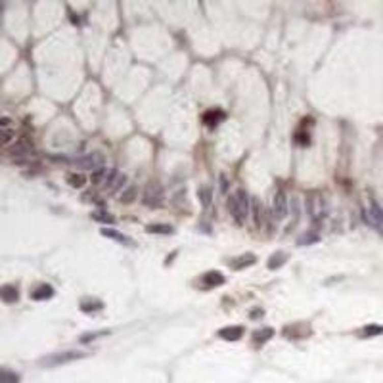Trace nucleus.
<instances>
[{
  "label": "nucleus",
  "instance_id": "obj_17",
  "mask_svg": "<svg viewBox=\"0 0 383 383\" xmlns=\"http://www.w3.org/2000/svg\"><path fill=\"white\" fill-rule=\"evenodd\" d=\"M203 284L207 287H216V286H223L224 282H226V278H224L223 274L218 270H209V272H205L203 274Z\"/></svg>",
  "mask_w": 383,
  "mask_h": 383
},
{
  "label": "nucleus",
  "instance_id": "obj_11",
  "mask_svg": "<svg viewBox=\"0 0 383 383\" xmlns=\"http://www.w3.org/2000/svg\"><path fill=\"white\" fill-rule=\"evenodd\" d=\"M0 301H4L8 305L17 303L19 301V289L14 284H4L0 287Z\"/></svg>",
  "mask_w": 383,
  "mask_h": 383
},
{
  "label": "nucleus",
  "instance_id": "obj_25",
  "mask_svg": "<svg viewBox=\"0 0 383 383\" xmlns=\"http://www.w3.org/2000/svg\"><path fill=\"white\" fill-rule=\"evenodd\" d=\"M105 175H107V171H105L104 167H102V169H98V171H94V173H92V176H90V182H92V184H96V186H98V184H102V182H104V180H105V178H107V176H105Z\"/></svg>",
  "mask_w": 383,
  "mask_h": 383
},
{
  "label": "nucleus",
  "instance_id": "obj_6",
  "mask_svg": "<svg viewBox=\"0 0 383 383\" xmlns=\"http://www.w3.org/2000/svg\"><path fill=\"white\" fill-rule=\"evenodd\" d=\"M366 221L370 226H374L375 230L383 234V209L377 205V201H370V209L366 213Z\"/></svg>",
  "mask_w": 383,
  "mask_h": 383
},
{
  "label": "nucleus",
  "instance_id": "obj_33",
  "mask_svg": "<svg viewBox=\"0 0 383 383\" xmlns=\"http://www.w3.org/2000/svg\"><path fill=\"white\" fill-rule=\"evenodd\" d=\"M10 123H12V121H10L8 117H0V128H2V130H4V127H10Z\"/></svg>",
  "mask_w": 383,
  "mask_h": 383
},
{
  "label": "nucleus",
  "instance_id": "obj_19",
  "mask_svg": "<svg viewBox=\"0 0 383 383\" xmlns=\"http://www.w3.org/2000/svg\"><path fill=\"white\" fill-rule=\"evenodd\" d=\"M272 335H274V330H272V327H261V330H255V332H253V343L264 345L266 341H270Z\"/></svg>",
  "mask_w": 383,
  "mask_h": 383
},
{
  "label": "nucleus",
  "instance_id": "obj_2",
  "mask_svg": "<svg viewBox=\"0 0 383 383\" xmlns=\"http://www.w3.org/2000/svg\"><path fill=\"white\" fill-rule=\"evenodd\" d=\"M88 354H90V352L73 351V349H69V351L52 352V354H48V357H42L39 364L42 368H56V366H64V364H69V362H75V360L87 359Z\"/></svg>",
  "mask_w": 383,
  "mask_h": 383
},
{
  "label": "nucleus",
  "instance_id": "obj_21",
  "mask_svg": "<svg viewBox=\"0 0 383 383\" xmlns=\"http://www.w3.org/2000/svg\"><path fill=\"white\" fill-rule=\"evenodd\" d=\"M287 259H289V255H287V253H284V251L274 253V255L268 259V268H270V270H278L280 266H284V264L287 263Z\"/></svg>",
  "mask_w": 383,
  "mask_h": 383
},
{
  "label": "nucleus",
  "instance_id": "obj_22",
  "mask_svg": "<svg viewBox=\"0 0 383 383\" xmlns=\"http://www.w3.org/2000/svg\"><path fill=\"white\" fill-rule=\"evenodd\" d=\"M21 377L17 372L10 370V368H0V383H19Z\"/></svg>",
  "mask_w": 383,
  "mask_h": 383
},
{
  "label": "nucleus",
  "instance_id": "obj_27",
  "mask_svg": "<svg viewBox=\"0 0 383 383\" xmlns=\"http://www.w3.org/2000/svg\"><path fill=\"white\" fill-rule=\"evenodd\" d=\"M107 334H110V332H107V330H104V332H92V334L80 335V343H88V341L98 339V337H104V335H107Z\"/></svg>",
  "mask_w": 383,
  "mask_h": 383
},
{
  "label": "nucleus",
  "instance_id": "obj_18",
  "mask_svg": "<svg viewBox=\"0 0 383 383\" xmlns=\"http://www.w3.org/2000/svg\"><path fill=\"white\" fill-rule=\"evenodd\" d=\"M251 213H253V223H255V226L257 228H261V226H263L264 207L261 205V201L257 200V198H251Z\"/></svg>",
  "mask_w": 383,
  "mask_h": 383
},
{
  "label": "nucleus",
  "instance_id": "obj_7",
  "mask_svg": "<svg viewBox=\"0 0 383 383\" xmlns=\"http://www.w3.org/2000/svg\"><path fill=\"white\" fill-rule=\"evenodd\" d=\"M33 152H35L33 142H31V140H27V138H19V140H17V142L10 148V153H12L17 161L27 159L29 155H33Z\"/></svg>",
  "mask_w": 383,
  "mask_h": 383
},
{
  "label": "nucleus",
  "instance_id": "obj_13",
  "mask_svg": "<svg viewBox=\"0 0 383 383\" xmlns=\"http://www.w3.org/2000/svg\"><path fill=\"white\" fill-rule=\"evenodd\" d=\"M224 119H226V113H224L223 110H209V112H205L201 115L203 125H207V127H216V125L223 123Z\"/></svg>",
  "mask_w": 383,
  "mask_h": 383
},
{
  "label": "nucleus",
  "instance_id": "obj_12",
  "mask_svg": "<svg viewBox=\"0 0 383 383\" xmlns=\"http://www.w3.org/2000/svg\"><path fill=\"white\" fill-rule=\"evenodd\" d=\"M255 263H257V255H253V253H243V255H239V257H236V259H232L230 266L234 268V270H243V268H249V266H253Z\"/></svg>",
  "mask_w": 383,
  "mask_h": 383
},
{
  "label": "nucleus",
  "instance_id": "obj_3",
  "mask_svg": "<svg viewBox=\"0 0 383 383\" xmlns=\"http://www.w3.org/2000/svg\"><path fill=\"white\" fill-rule=\"evenodd\" d=\"M307 213L316 224H320L327 215L326 200L320 192H309L307 194Z\"/></svg>",
  "mask_w": 383,
  "mask_h": 383
},
{
  "label": "nucleus",
  "instance_id": "obj_28",
  "mask_svg": "<svg viewBox=\"0 0 383 383\" xmlns=\"http://www.w3.org/2000/svg\"><path fill=\"white\" fill-rule=\"evenodd\" d=\"M12 140H14V130H10V128L0 130V146H6V144H10Z\"/></svg>",
  "mask_w": 383,
  "mask_h": 383
},
{
  "label": "nucleus",
  "instance_id": "obj_20",
  "mask_svg": "<svg viewBox=\"0 0 383 383\" xmlns=\"http://www.w3.org/2000/svg\"><path fill=\"white\" fill-rule=\"evenodd\" d=\"M148 234H159V236H169L173 234V226L171 224H161V223H152L146 226Z\"/></svg>",
  "mask_w": 383,
  "mask_h": 383
},
{
  "label": "nucleus",
  "instance_id": "obj_16",
  "mask_svg": "<svg viewBox=\"0 0 383 383\" xmlns=\"http://www.w3.org/2000/svg\"><path fill=\"white\" fill-rule=\"evenodd\" d=\"M79 309L83 312H87V314H92V312H96V311H102V309H104V303H102L100 299H94V297H85V299H80Z\"/></svg>",
  "mask_w": 383,
  "mask_h": 383
},
{
  "label": "nucleus",
  "instance_id": "obj_30",
  "mask_svg": "<svg viewBox=\"0 0 383 383\" xmlns=\"http://www.w3.org/2000/svg\"><path fill=\"white\" fill-rule=\"evenodd\" d=\"M295 142L301 144V146H309V144H311V136L307 134L305 130H299L295 134Z\"/></svg>",
  "mask_w": 383,
  "mask_h": 383
},
{
  "label": "nucleus",
  "instance_id": "obj_26",
  "mask_svg": "<svg viewBox=\"0 0 383 383\" xmlns=\"http://www.w3.org/2000/svg\"><path fill=\"white\" fill-rule=\"evenodd\" d=\"M67 182L71 184L73 188H83V186L87 184V178H85L83 175H69Z\"/></svg>",
  "mask_w": 383,
  "mask_h": 383
},
{
  "label": "nucleus",
  "instance_id": "obj_9",
  "mask_svg": "<svg viewBox=\"0 0 383 383\" xmlns=\"http://www.w3.org/2000/svg\"><path fill=\"white\" fill-rule=\"evenodd\" d=\"M125 182H127V176L119 173V171H112V173H107V178H105V190L110 194H115L117 190L123 188Z\"/></svg>",
  "mask_w": 383,
  "mask_h": 383
},
{
  "label": "nucleus",
  "instance_id": "obj_1",
  "mask_svg": "<svg viewBox=\"0 0 383 383\" xmlns=\"http://www.w3.org/2000/svg\"><path fill=\"white\" fill-rule=\"evenodd\" d=\"M228 211H230L232 218L236 221V224H243L248 221L251 207H249V198L245 190H236V194L228 200Z\"/></svg>",
  "mask_w": 383,
  "mask_h": 383
},
{
  "label": "nucleus",
  "instance_id": "obj_14",
  "mask_svg": "<svg viewBox=\"0 0 383 383\" xmlns=\"http://www.w3.org/2000/svg\"><path fill=\"white\" fill-rule=\"evenodd\" d=\"M102 236H105V238L113 239V241H117V243H121V245H134V241L128 238V236H125V234H121L119 230H115V228H102Z\"/></svg>",
  "mask_w": 383,
  "mask_h": 383
},
{
  "label": "nucleus",
  "instance_id": "obj_34",
  "mask_svg": "<svg viewBox=\"0 0 383 383\" xmlns=\"http://www.w3.org/2000/svg\"><path fill=\"white\" fill-rule=\"evenodd\" d=\"M261 314H263V311H261V309H255V311L251 312V318H259Z\"/></svg>",
  "mask_w": 383,
  "mask_h": 383
},
{
  "label": "nucleus",
  "instance_id": "obj_5",
  "mask_svg": "<svg viewBox=\"0 0 383 383\" xmlns=\"http://www.w3.org/2000/svg\"><path fill=\"white\" fill-rule=\"evenodd\" d=\"M73 165L79 167L80 171H98V169H102V165H104V155L98 152L88 153V155H83V157L73 161Z\"/></svg>",
  "mask_w": 383,
  "mask_h": 383
},
{
  "label": "nucleus",
  "instance_id": "obj_29",
  "mask_svg": "<svg viewBox=\"0 0 383 383\" xmlns=\"http://www.w3.org/2000/svg\"><path fill=\"white\" fill-rule=\"evenodd\" d=\"M318 239L320 238L316 234H305V236H301V239H299L297 243H299V245H307V243H316Z\"/></svg>",
  "mask_w": 383,
  "mask_h": 383
},
{
  "label": "nucleus",
  "instance_id": "obj_23",
  "mask_svg": "<svg viewBox=\"0 0 383 383\" xmlns=\"http://www.w3.org/2000/svg\"><path fill=\"white\" fill-rule=\"evenodd\" d=\"M90 216H92V221H96V223H104V224H113V223H115V218H113V215H110V213H105L104 209H98V211H92V213H90Z\"/></svg>",
  "mask_w": 383,
  "mask_h": 383
},
{
  "label": "nucleus",
  "instance_id": "obj_4",
  "mask_svg": "<svg viewBox=\"0 0 383 383\" xmlns=\"http://www.w3.org/2000/svg\"><path fill=\"white\" fill-rule=\"evenodd\" d=\"M165 200V192H163V186H161L157 180H152L144 186L142 192V201L144 205L148 207H159L161 203Z\"/></svg>",
  "mask_w": 383,
  "mask_h": 383
},
{
  "label": "nucleus",
  "instance_id": "obj_32",
  "mask_svg": "<svg viewBox=\"0 0 383 383\" xmlns=\"http://www.w3.org/2000/svg\"><path fill=\"white\" fill-rule=\"evenodd\" d=\"M134 198H136V188L132 186V188H128V190L121 196V201H123V203H130V201H134Z\"/></svg>",
  "mask_w": 383,
  "mask_h": 383
},
{
  "label": "nucleus",
  "instance_id": "obj_8",
  "mask_svg": "<svg viewBox=\"0 0 383 383\" xmlns=\"http://www.w3.org/2000/svg\"><path fill=\"white\" fill-rule=\"evenodd\" d=\"M287 211H289V207H287L286 194H284L282 190H278L276 192V196H274V201H272V213H274V218H276V221L286 218Z\"/></svg>",
  "mask_w": 383,
  "mask_h": 383
},
{
  "label": "nucleus",
  "instance_id": "obj_10",
  "mask_svg": "<svg viewBox=\"0 0 383 383\" xmlns=\"http://www.w3.org/2000/svg\"><path fill=\"white\" fill-rule=\"evenodd\" d=\"M54 287L50 286V284H39L37 287H33L31 293H29V297H31L33 301H48V299H52L54 297Z\"/></svg>",
  "mask_w": 383,
  "mask_h": 383
},
{
  "label": "nucleus",
  "instance_id": "obj_15",
  "mask_svg": "<svg viewBox=\"0 0 383 383\" xmlns=\"http://www.w3.org/2000/svg\"><path fill=\"white\" fill-rule=\"evenodd\" d=\"M243 335V326H226L218 330V337L224 341H238Z\"/></svg>",
  "mask_w": 383,
  "mask_h": 383
},
{
  "label": "nucleus",
  "instance_id": "obj_24",
  "mask_svg": "<svg viewBox=\"0 0 383 383\" xmlns=\"http://www.w3.org/2000/svg\"><path fill=\"white\" fill-rule=\"evenodd\" d=\"M383 334V326L379 324H368L364 330H362V335L364 337H370V335H381Z\"/></svg>",
  "mask_w": 383,
  "mask_h": 383
},
{
  "label": "nucleus",
  "instance_id": "obj_35",
  "mask_svg": "<svg viewBox=\"0 0 383 383\" xmlns=\"http://www.w3.org/2000/svg\"><path fill=\"white\" fill-rule=\"evenodd\" d=\"M2 12H4V4H0V14H2Z\"/></svg>",
  "mask_w": 383,
  "mask_h": 383
},
{
  "label": "nucleus",
  "instance_id": "obj_31",
  "mask_svg": "<svg viewBox=\"0 0 383 383\" xmlns=\"http://www.w3.org/2000/svg\"><path fill=\"white\" fill-rule=\"evenodd\" d=\"M200 200L203 203V207H207L211 203V190L209 188H200Z\"/></svg>",
  "mask_w": 383,
  "mask_h": 383
}]
</instances>
